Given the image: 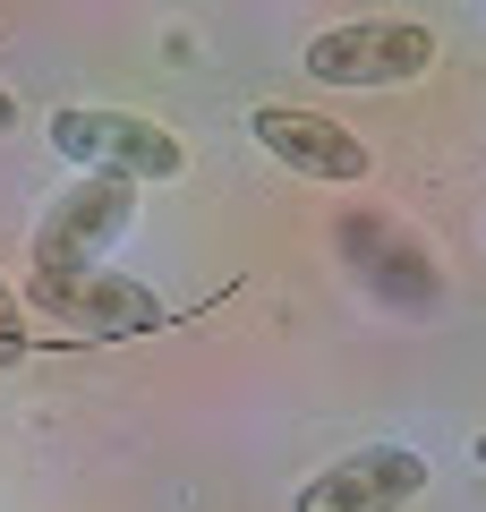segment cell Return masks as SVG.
Here are the masks:
<instances>
[{
	"mask_svg": "<svg viewBox=\"0 0 486 512\" xmlns=\"http://www.w3.org/2000/svg\"><path fill=\"white\" fill-rule=\"evenodd\" d=\"M52 146H60V163H77V171H120V180H180L188 171V146L171 137L162 120H137V111H86V103H69V111H52Z\"/></svg>",
	"mask_w": 486,
	"mask_h": 512,
	"instance_id": "obj_1",
	"label": "cell"
},
{
	"mask_svg": "<svg viewBox=\"0 0 486 512\" xmlns=\"http://www.w3.org/2000/svg\"><path fill=\"white\" fill-rule=\"evenodd\" d=\"M299 60L316 86H418L435 69V35L410 18H350V26H324Z\"/></svg>",
	"mask_w": 486,
	"mask_h": 512,
	"instance_id": "obj_2",
	"label": "cell"
},
{
	"mask_svg": "<svg viewBox=\"0 0 486 512\" xmlns=\"http://www.w3.org/2000/svg\"><path fill=\"white\" fill-rule=\"evenodd\" d=\"M137 222V180L120 171H77L35 222V274H60V265H103L120 248V231Z\"/></svg>",
	"mask_w": 486,
	"mask_h": 512,
	"instance_id": "obj_3",
	"label": "cell"
},
{
	"mask_svg": "<svg viewBox=\"0 0 486 512\" xmlns=\"http://www.w3.org/2000/svg\"><path fill=\"white\" fill-rule=\"evenodd\" d=\"M26 308L52 316V325H77V333H154L162 325V299L145 282L111 274V265H60V274H26Z\"/></svg>",
	"mask_w": 486,
	"mask_h": 512,
	"instance_id": "obj_4",
	"label": "cell"
},
{
	"mask_svg": "<svg viewBox=\"0 0 486 512\" xmlns=\"http://www.w3.org/2000/svg\"><path fill=\"white\" fill-rule=\"evenodd\" d=\"M418 495H427V453H410V444H359V453L324 461L290 495V512H410Z\"/></svg>",
	"mask_w": 486,
	"mask_h": 512,
	"instance_id": "obj_5",
	"label": "cell"
},
{
	"mask_svg": "<svg viewBox=\"0 0 486 512\" xmlns=\"http://www.w3.org/2000/svg\"><path fill=\"white\" fill-rule=\"evenodd\" d=\"M248 128H256V146H265L282 171H299V180H316V188H359L367 171H376V154H367L342 120H324V111L256 103V111H248Z\"/></svg>",
	"mask_w": 486,
	"mask_h": 512,
	"instance_id": "obj_6",
	"label": "cell"
},
{
	"mask_svg": "<svg viewBox=\"0 0 486 512\" xmlns=\"http://www.w3.org/2000/svg\"><path fill=\"white\" fill-rule=\"evenodd\" d=\"M26 359V299H18V282L0 274V367H18Z\"/></svg>",
	"mask_w": 486,
	"mask_h": 512,
	"instance_id": "obj_7",
	"label": "cell"
},
{
	"mask_svg": "<svg viewBox=\"0 0 486 512\" xmlns=\"http://www.w3.org/2000/svg\"><path fill=\"white\" fill-rule=\"evenodd\" d=\"M9 128H18V94L0 86V137H9Z\"/></svg>",
	"mask_w": 486,
	"mask_h": 512,
	"instance_id": "obj_8",
	"label": "cell"
}]
</instances>
